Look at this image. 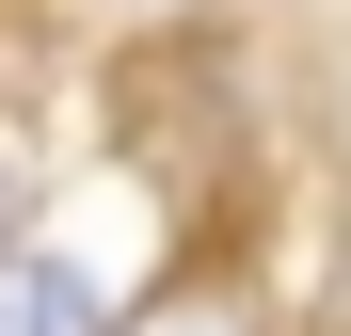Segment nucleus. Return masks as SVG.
Returning <instances> with one entry per match:
<instances>
[{
    "instance_id": "nucleus-2",
    "label": "nucleus",
    "mask_w": 351,
    "mask_h": 336,
    "mask_svg": "<svg viewBox=\"0 0 351 336\" xmlns=\"http://www.w3.org/2000/svg\"><path fill=\"white\" fill-rule=\"evenodd\" d=\"M112 336H287V320H271V289H256V272H176V289L112 304Z\"/></svg>"
},
{
    "instance_id": "nucleus-3",
    "label": "nucleus",
    "mask_w": 351,
    "mask_h": 336,
    "mask_svg": "<svg viewBox=\"0 0 351 336\" xmlns=\"http://www.w3.org/2000/svg\"><path fill=\"white\" fill-rule=\"evenodd\" d=\"M16 240H48V128L0 96V256H16Z\"/></svg>"
},
{
    "instance_id": "nucleus-1",
    "label": "nucleus",
    "mask_w": 351,
    "mask_h": 336,
    "mask_svg": "<svg viewBox=\"0 0 351 336\" xmlns=\"http://www.w3.org/2000/svg\"><path fill=\"white\" fill-rule=\"evenodd\" d=\"M0 336H112V272L64 240H16L0 256Z\"/></svg>"
}]
</instances>
